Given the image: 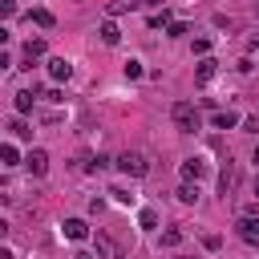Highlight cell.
I'll list each match as a JSON object with an SVG mask.
<instances>
[{"instance_id":"ba28073f","label":"cell","mask_w":259,"mask_h":259,"mask_svg":"<svg viewBox=\"0 0 259 259\" xmlns=\"http://www.w3.org/2000/svg\"><path fill=\"white\" fill-rule=\"evenodd\" d=\"M49 77H53V81H69V77H73V65H69L65 57H53V61H49Z\"/></svg>"},{"instance_id":"5bb4252c","label":"cell","mask_w":259,"mask_h":259,"mask_svg":"<svg viewBox=\"0 0 259 259\" xmlns=\"http://www.w3.org/2000/svg\"><path fill=\"white\" fill-rule=\"evenodd\" d=\"M174 198H178V202H186V206H190V202H198V182H182V186L174 190Z\"/></svg>"},{"instance_id":"603a6c76","label":"cell","mask_w":259,"mask_h":259,"mask_svg":"<svg viewBox=\"0 0 259 259\" xmlns=\"http://www.w3.org/2000/svg\"><path fill=\"white\" fill-rule=\"evenodd\" d=\"M186 32H190L186 20H170V24H166V36H186Z\"/></svg>"},{"instance_id":"83f0119b","label":"cell","mask_w":259,"mask_h":259,"mask_svg":"<svg viewBox=\"0 0 259 259\" xmlns=\"http://www.w3.org/2000/svg\"><path fill=\"white\" fill-rule=\"evenodd\" d=\"M239 125H243V130H247V134H259V117H243V121H239Z\"/></svg>"},{"instance_id":"8992f818","label":"cell","mask_w":259,"mask_h":259,"mask_svg":"<svg viewBox=\"0 0 259 259\" xmlns=\"http://www.w3.org/2000/svg\"><path fill=\"white\" fill-rule=\"evenodd\" d=\"M24 166H28V174H49V154L45 150H28V158H24Z\"/></svg>"},{"instance_id":"ac0fdd59","label":"cell","mask_w":259,"mask_h":259,"mask_svg":"<svg viewBox=\"0 0 259 259\" xmlns=\"http://www.w3.org/2000/svg\"><path fill=\"white\" fill-rule=\"evenodd\" d=\"M0 166H20V154H16V146H4V142H0Z\"/></svg>"},{"instance_id":"2e32d148","label":"cell","mask_w":259,"mask_h":259,"mask_svg":"<svg viewBox=\"0 0 259 259\" xmlns=\"http://www.w3.org/2000/svg\"><path fill=\"white\" fill-rule=\"evenodd\" d=\"M138 4H142V0H109L105 12H109V16H121V12H134Z\"/></svg>"},{"instance_id":"f1b7e54d","label":"cell","mask_w":259,"mask_h":259,"mask_svg":"<svg viewBox=\"0 0 259 259\" xmlns=\"http://www.w3.org/2000/svg\"><path fill=\"white\" fill-rule=\"evenodd\" d=\"M255 53H259V32H255V36L247 40V57H255Z\"/></svg>"},{"instance_id":"9a60e30c","label":"cell","mask_w":259,"mask_h":259,"mask_svg":"<svg viewBox=\"0 0 259 259\" xmlns=\"http://www.w3.org/2000/svg\"><path fill=\"white\" fill-rule=\"evenodd\" d=\"M36 57H45V40L40 36H28L24 40V61H36Z\"/></svg>"},{"instance_id":"4fadbf2b","label":"cell","mask_w":259,"mask_h":259,"mask_svg":"<svg viewBox=\"0 0 259 259\" xmlns=\"http://www.w3.org/2000/svg\"><path fill=\"white\" fill-rule=\"evenodd\" d=\"M32 105H36V93H32V89H20V93H16V113L24 117V113H32Z\"/></svg>"},{"instance_id":"6da1fadb","label":"cell","mask_w":259,"mask_h":259,"mask_svg":"<svg viewBox=\"0 0 259 259\" xmlns=\"http://www.w3.org/2000/svg\"><path fill=\"white\" fill-rule=\"evenodd\" d=\"M170 121H174V125H178L182 134H194L202 117H198V109H194V101H174V105H170Z\"/></svg>"},{"instance_id":"f546056e","label":"cell","mask_w":259,"mask_h":259,"mask_svg":"<svg viewBox=\"0 0 259 259\" xmlns=\"http://www.w3.org/2000/svg\"><path fill=\"white\" fill-rule=\"evenodd\" d=\"M8 65H12V61H8V53H4V49H0V73H4V69H8Z\"/></svg>"},{"instance_id":"52a82bcc","label":"cell","mask_w":259,"mask_h":259,"mask_svg":"<svg viewBox=\"0 0 259 259\" xmlns=\"http://www.w3.org/2000/svg\"><path fill=\"white\" fill-rule=\"evenodd\" d=\"M65 239H73V243L89 239V223L85 219H65Z\"/></svg>"},{"instance_id":"7c38bea8","label":"cell","mask_w":259,"mask_h":259,"mask_svg":"<svg viewBox=\"0 0 259 259\" xmlns=\"http://www.w3.org/2000/svg\"><path fill=\"white\" fill-rule=\"evenodd\" d=\"M28 20H32L36 28H53V24H57V16H53L49 8H32V12H28Z\"/></svg>"},{"instance_id":"1f68e13d","label":"cell","mask_w":259,"mask_h":259,"mask_svg":"<svg viewBox=\"0 0 259 259\" xmlns=\"http://www.w3.org/2000/svg\"><path fill=\"white\" fill-rule=\"evenodd\" d=\"M251 162H255V170H259V146H255V150H251Z\"/></svg>"},{"instance_id":"e0dca14e","label":"cell","mask_w":259,"mask_h":259,"mask_svg":"<svg viewBox=\"0 0 259 259\" xmlns=\"http://www.w3.org/2000/svg\"><path fill=\"white\" fill-rule=\"evenodd\" d=\"M214 69H219V61L202 57V61H198V69H194V77H198V81H210V77H214Z\"/></svg>"},{"instance_id":"836d02e7","label":"cell","mask_w":259,"mask_h":259,"mask_svg":"<svg viewBox=\"0 0 259 259\" xmlns=\"http://www.w3.org/2000/svg\"><path fill=\"white\" fill-rule=\"evenodd\" d=\"M255 198H259V178H255Z\"/></svg>"},{"instance_id":"3957f363","label":"cell","mask_w":259,"mask_h":259,"mask_svg":"<svg viewBox=\"0 0 259 259\" xmlns=\"http://www.w3.org/2000/svg\"><path fill=\"white\" fill-rule=\"evenodd\" d=\"M93 251H97V259H125L121 243H117L113 235H105V231H97V235H93Z\"/></svg>"},{"instance_id":"d6986e66","label":"cell","mask_w":259,"mask_h":259,"mask_svg":"<svg viewBox=\"0 0 259 259\" xmlns=\"http://www.w3.org/2000/svg\"><path fill=\"white\" fill-rule=\"evenodd\" d=\"M182 243V227H166L162 231V247H178Z\"/></svg>"},{"instance_id":"ffe728a7","label":"cell","mask_w":259,"mask_h":259,"mask_svg":"<svg viewBox=\"0 0 259 259\" xmlns=\"http://www.w3.org/2000/svg\"><path fill=\"white\" fill-rule=\"evenodd\" d=\"M138 227H142V231H154V227H158V214H154V210L146 206V210L138 214Z\"/></svg>"},{"instance_id":"8fae6325","label":"cell","mask_w":259,"mask_h":259,"mask_svg":"<svg viewBox=\"0 0 259 259\" xmlns=\"http://www.w3.org/2000/svg\"><path fill=\"white\" fill-rule=\"evenodd\" d=\"M97 32H101V45H109V49H113V45H121V28H117L113 20H105Z\"/></svg>"},{"instance_id":"4dcf8cb0","label":"cell","mask_w":259,"mask_h":259,"mask_svg":"<svg viewBox=\"0 0 259 259\" xmlns=\"http://www.w3.org/2000/svg\"><path fill=\"white\" fill-rule=\"evenodd\" d=\"M4 45H8V28L0 24V49H4Z\"/></svg>"},{"instance_id":"7a4b0ae2","label":"cell","mask_w":259,"mask_h":259,"mask_svg":"<svg viewBox=\"0 0 259 259\" xmlns=\"http://www.w3.org/2000/svg\"><path fill=\"white\" fill-rule=\"evenodd\" d=\"M117 170L130 174V178H146L150 174V158L142 150H125V154H117Z\"/></svg>"},{"instance_id":"d6a6232c","label":"cell","mask_w":259,"mask_h":259,"mask_svg":"<svg viewBox=\"0 0 259 259\" xmlns=\"http://www.w3.org/2000/svg\"><path fill=\"white\" fill-rule=\"evenodd\" d=\"M142 4H154V8H166V0H142Z\"/></svg>"},{"instance_id":"484cf974","label":"cell","mask_w":259,"mask_h":259,"mask_svg":"<svg viewBox=\"0 0 259 259\" xmlns=\"http://www.w3.org/2000/svg\"><path fill=\"white\" fill-rule=\"evenodd\" d=\"M194 53H198V57H206V53H210V40H206V36H198V40H194Z\"/></svg>"},{"instance_id":"277c9868","label":"cell","mask_w":259,"mask_h":259,"mask_svg":"<svg viewBox=\"0 0 259 259\" xmlns=\"http://www.w3.org/2000/svg\"><path fill=\"white\" fill-rule=\"evenodd\" d=\"M219 190H223V198H231L235 190H239V166L227 158V166H223V174H219Z\"/></svg>"},{"instance_id":"cb8c5ba5","label":"cell","mask_w":259,"mask_h":259,"mask_svg":"<svg viewBox=\"0 0 259 259\" xmlns=\"http://www.w3.org/2000/svg\"><path fill=\"white\" fill-rule=\"evenodd\" d=\"M142 73H146V69H142V61H134V57H130V61H125V77H130V81H138Z\"/></svg>"},{"instance_id":"4316f807","label":"cell","mask_w":259,"mask_h":259,"mask_svg":"<svg viewBox=\"0 0 259 259\" xmlns=\"http://www.w3.org/2000/svg\"><path fill=\"white\" fill-rule=\"evenodd\" d=\"M202 247H206V251H219V247H223V239H219V235H206V239H202Z\"/></svg>"},{"instance_id":"d4e9b609","label":"cell","mask_w":259,"mask_h":259,"mask_svg":"<svg viewBox=\"0 0 259 259\" xmlns=\"http://www.w3.org/2000/svg\"><path fill=\"white\" fill-rule=\"evenodd\" d=\"M8 16H16V4L12 0H0V20H8Z\"/></svg>"},{"instance_id":"e575fe53","label":"cell","mask_w":259,"mask_h":259,"mask_svg":"<svg viewBox=\"0 0 259 259\" xmlns=\"http://www.w3.org/2000/svg\"><path fill=\"white\" fill-rule=\"evenodd\" d=\"M255 12H259V0H255Z\"/></svg>"},{"instance_id":"5b68a950","label":"cell","mask_w":259,"mask_h":259,"mask_svg":"<svg viewBox=\"0 0 259 259\" xmlns=\"http://www.w3.org/2000/svg\"><path fill=\"white\" fill-rule=\"evenodd\" d=\"M235 231H239V239H243V243H259V214H243Z\"/></svg>"},{"instance_id":"7402d4cb","label":"cell","mask_w":259,"mask_h":259,"mask_svg":"<svg viewBox=\"0 0 259 259\" xmlns=\"http://www.w3.org/2000/svg\"><path fill=\"white\" fill-rule=\"evenodd\" d=\"M166 24H170V12H166V8H158V12L150 16V28H166Z\"/></svg>"},{"instance_id":"30bf717a","label":"cell","mask_w":259,"mask_h":259,"mask_svg":"<svg viewBox=\"0 0 259 259\" xmlns=\"http://www.w3.org/2000/svg\"><path fill=\"white\" fill-rule=\"evenodd\" d=\"M202 174H206V162H202V158H186V162H182V178H186V182H198Z\"/></svg>"},{"instance_id":"9c48e42d","label":"cell","mask_w":259,"mask_h":259,"mask_svg":"<svg viewBox=\"0 0 259 259\" xmlns=\"http://www.w3.org/2000/svg\"><path fill=\"white\" fill-rule=\"evenodd\" d=\"M239 121H243V117H239L235 109H219V113L210 117V125H214V130H235Z\"/></svg>"},{"instance_id":"44dd1931","label":"cell","mask_w":259,"mask_h":259,"mask_svg":"<svg viewBox=\"0 0 259 259\" xmlns=\"http://www.w3.org/2000/svg\"><path fill=\"white\" fill-rule=\"evenodd\" d=\"M8 130H12L16 138H32V130H28V121H24V117H12V125H8Z\"/></svg>"}]
</instances>
